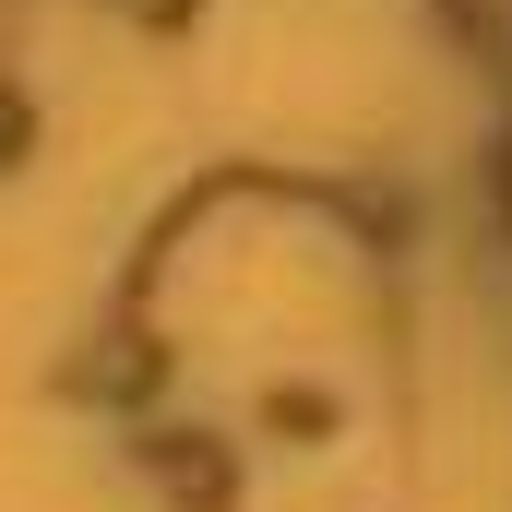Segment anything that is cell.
Instances as JSON below:
<instances>
[{
  "instance_id": "cell-1",
  "label": "cell",
  "mask_w": 512,
  "mask_h": 512,
  "mask_svg": "<svg viewBox=\"0 0 512 512\" xmlns=\"http://www.w3.org/2000/svg\"><path fill=\"white\" fill-rule=\"evenodd\" d=\"M12 143H24V108H12V96H0V155H12Z\"/></svg>"
}]
</instances>
